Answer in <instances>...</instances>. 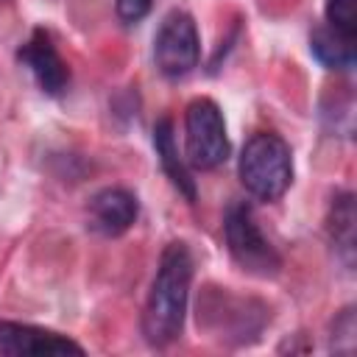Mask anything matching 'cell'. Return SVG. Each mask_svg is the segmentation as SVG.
<instances>
[{
  "label": "cell",
  "instance_id": "11",
  "mask_svg": "<svg viewBox=\"0 0 357 357\" xmlns=\"http://www.w3.org/2000/svg\"><path fill=\"white\" fill-rule=\"evenodd\" d=\"M357 39L351 36H343L337 33L335 28L329 25H321L310 33V53L326 67V70H335V73H349L354 67V59H357Z\"/></svg>",
  "mask_w": 357,
  "mask_h": 357
},
{
  "label": "cell",
  "instance_id": "4",
  "mask_svg": "<svg viewBox=\"0 0 357 357\" xmlns=\"http://www.w3.org/2000/svg\"><path fill=\"white\" fill-rule=\"evenodd\" d=\"M184 156L201 170H215L229 159L223 112L209 98H195L184 109Z\"/></svg>",
  "mask_w": 357,
  "mask_h": 357
},
{
  "label": "cell",
  "instance_id": "2",
  "mask_svg": "<svg viewBox=\"0 0 357 357\" xmlns=\"http://www.w3.org/2000/svg\"><path fill=\"white\" fill-rule=\"evenodd\" d=\"M237 173H240V181L248 195H254L257 201H265V204L279 201L287 192V187L293 184L290 145L273 131L254 134L243 145Z\"/></svg>",
  "mask_w": 357,
  "mask_h": 357
},
{
  "label": "cell",
  "instance_id": "3",
  "mask_svg": "<svg viewBox=\"0 0 357 357\" xmlns=\"http://www.w3.org/2000/svg\"><path fill=\"white\" fill-rule=\"evenodd\" d=\"M223 237L231 259L251 276L273 279L282 271V257L262 234L248 204H231L223 218Z\"/></svg>",
  "mask_w": 357,
  "mask_h": 357
},
{
  "label": "cell",
  "instance_id": "6",
  "mask_svg": "<svg viewBox=\"0 0 357 357\" xmlns=\"http://www.w3.org/2000/svg\"><path fill=\"white\" fill-rule=\"evenodd\" d=\"M0 354L6 357H61V354H84V346L75 343L67 335L17 324V321H0Z\"/></svg>",
  "mask_w": 357,
  "mask_h": 357
},
{
  "label": "cell",
  "instance_id": "8",
  "mask_svg": "<svg viewBox=\"0 0 357 357\" xmlns=\"http://www.w3.org/2000/svg\"><path fill=\"white\" fill-rule=\"evenodd\" d=\"M139 201L126 187H103L89 201V226L103 237H120L134 226Z\"/></svg>",
  "mask_w": 357,
  "mask_h": 357
},
{
  "label": "cell",
  "instance_id": "14",
  "mask_svg": "<svg viewBox=\"0 0 357 357\" xmlns=\"http://www.w3.org/2000/svg\"><path fill=\"white\" fill-rule=\"evenodd\" d=\"M151 6H153V0H114V11L126 25L139 22L151 11Z\"/></svg>",
  "mask_w": 357,
  "mask_h": 357
},
{
  "label": "cell",
  "instance_id": "10",
  "mask_svg": "<svg viewBox=\"0 0 357 357\" xmlns=\"http://www.w3.org/2000/svg\"><path fill=\"white\" fill-rule=\"evenodd\" d=\"M326 234L335 248V257L343 262L346 271L354 268V251H357V212H354V195L337 192L329 204L326 215Z\"/></svg>",
  "mask_w": 357,
  "mask_h": 357
},
{
  "label": "cell",
  "instance_id": "12",
  "mask_svg": "<svg viewBox=\"0 0 357 357\" xmlns=\"http://www.w3.org/2000/svg\"><path fill=\"white\" fill-rule=\"evenodd\" d=\"M326 25L343 36L357 39V0H326Z\"/></svg>",
  "mask_w": 357,
  "mask_h": 357
},
{
  "label": "cell",
  "instance_id": "7",
  "mask_svg": "<svg viewBox=\"0 0 357 357\" xmlns=\"http://www.w3.org/2000/svg\"><path fill=\"white\" fill-rule=\"evenodd\" d=\"M17 61L33 75V81L39 84V89L45 95H61L70 84V67L61 59V53L56 50L50 33L45 28H36L17 50Z\"/></svg>",
  "mask_w": 357,
  "mask_h": 357
},
{
  "label": "cell",
  "instance_id": "5",
  "mask_svg": "<svg viewBox=\"0 0 357 357\" xmlns=\"http://www.w3.org/2000/svg\"><path fill=\"white\" fill-rule=\"evenodd\" d=\"M153 61L165 78H181L198 67L201 36L195 20L187 11L173 8L165 14L153 36Z\"/></svg>",
  "mask_w": 357,
  "mask_h": 357
},
{
  "label": "cell",
  "instance_id": "13",
  "mask_svg": "<svg viewBox=\"0 0 357 357\" xmlns=\"http://www.w3.org/2000/svg\"><path fill=\"white\" fill-rule=\"evenodd\" d=\"M354 332H357V324H354V307H346V310H340L337 318L332 321L329 351L351 354V351H354Z\"/></svg>",
  "mask_w": 357,
  "mask_h": 357
},
{
  "label": "cell",
  "instance_id": "9",
  "mask_svg": "<svg viewBox=\"0 0 357 357\" xmlns=\"http://www.w3.org/2000/svg\"><path fill=\"white\" fill-rule=\"evenodd\" d=\"M153 148H156V159L165 170V176L170 178V184L178 190V195L187 198V204H195L198 198V187L192 173L187 170V159H181L178 145H176V128L170 117H159L153 126Z\"/></svg>",
  "mask_w": 357,
  "mask_h": 357
},
{
  "label": "cell",
  "instance_id": "1",
  "mask_svg": "<svg viewBox=\"0 0 357 357\" xmlns=\"http://www.w3.org/2000/svg\"><path fill=\"white\" fill-rule=\"evenodd\" d=\"M192 284V254L181 240L162 248L159 265L142 310V335L153 349H165L181 337Z\"/></svg>",
  "mask_w": 357,
  "mask_h": 357
}]
</instances>
